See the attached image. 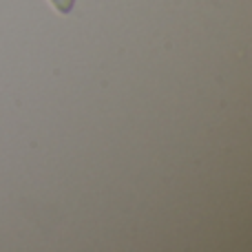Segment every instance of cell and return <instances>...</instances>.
Instances as JSON below:
<instances>
[{
  "mask_svg": "<svg viewBox=\"0 0 252 252\" xmlns=\"http://www.w3.org/2000/svg\"><path fill=\"white\" fill-rule=\"evenodd\" d=\"M51 4H53V7H56L60 13H69L71 9H73L75 0H51Z\"/></svg>",
  "mask_w": 252,
  "mask_h": 252,
  "instance_id": "cell-1",
  "label": "cell"
}]
</instances>
